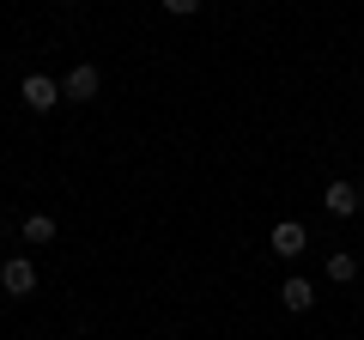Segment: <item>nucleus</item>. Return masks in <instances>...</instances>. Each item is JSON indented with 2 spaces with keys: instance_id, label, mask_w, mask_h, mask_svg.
<instances>
[{
  "instance_id": "1a4fd4ad",
  "label": "nucleus",
  "mask_w": 364,
  "mask_h": 340,
  "mask_svg": "<svg viewBox=\"0 0 364 340\" xmlns=\"http://www.w3.org/2000/svg\"><path fill=\"white\" fill-rule=\"evenodd\" d=\"M164 13H170V18H195L200 0H164Z\"/></svg>"
},
{
  "instance_id": "39448f33",
  "label": "nucleus",
  "mask_w": 364,
  "mask_h": 340,
  "mask_svg": "<svg viewBox=\"0 0 364 340\" xmlns=\"http://www.w3.org/2000/svg\"><path fill=\"white\" fill-rule=\"evenodd\" d=\"M304 243H310V237H304V225H273V255H286V262H298L304 255Z\"/></svg>"
},
{
  "instance_id": "423d86ee",
  "label": "nucleus",
  "mask_w": 364,
  "mask_h": 340,
  "mask_svg": "<svg viewBox=\"0 0 364 340\" xmlns=\"http://www.w3.org/2000/svg\"><path fill=\"white\" fill-rule=\"evenodd\" d=\"M279 304H286L291 316H304L316 304V286H310V280H286V286H279Z\"/></svg>"
},
{
  "instance_id": "f03ea898",
  "label": "nucleus",
  "mask_w": 364,
  "mask_h": 340,
  "mask_svg": "<svg viewBox=\"0 0 364 340\" xmlns=\"http://www.w3.org/2000/svg\"><path fill=\"white\" fill-rule=\"evenodd\" d=\"M18 97H25V110H37V116H43V110H55V104H67L61 85H55L49 73H31L25 85H18Z\"/></svg>"
},
{
  "instance_id": "9d476101",
  "label": "nucleus",
  "mask_w": 364,
  "mask_h": 340,
  "mask_svg": "<svg viewBox=\"0 0 364 340\" xmlns=\"http://www.w3.org/2000/svg\"><path fill=\"white\" fill-rule=\"evenodd\" d=\"M61 6H67V0H61Z\"/></svg>"
},
{
  "instance_id": "0eeeda50",
  "label": "nucleus",
  "mask_w": 364,
  "mask_h": 340,
  "mask_svg": "<svg viewBox=\"0 0 364 340\" xmlns=\"http://www.w3.org/2000/svg\"><path fill=\"white\" fill-rule=\"evenodd\" d=\"M55 231H61V225H55L49 213H31L25 219V243H55Z\"/></svg>"
},
{
  "instance_id": "7ed1b4c3",
  "label": "nucleus",
  "mask_w": 364,
  "mask_h": 340,
  "mask_svg": "<svg viewBox=\"0 0 364 340\" xmlns=\"http://www.w3.org/2000/svg\"><path fill=\"white\" fill-rule=\"evenodd\" d=\"M0 292H13V298H31V292H37V267H31L25 255H13V262L0 267Z\"/></svg>"
},
{
  "instance_id": "20e7f679",
  "label": "nucleus",
  "mask_w": 364,
  "mask_h": 340,
  "mask_svg": "<svg viewBox=\"0 0 364 340\" xmlns=\"http://www.w3.org/2000/svg\"><path fill=\"white\" fill-rule=\"evenodd\" d=\"M358 201H364V195H358V183H346V176L322 188V207L334 213V219H352V213H358Z\"/></svg>"
},
{
  "instance_id": "6e6552de",
  "label": "nucleus",
  "mask_w": 364,
  "mask_h": 340,
  "mask_svg": "<svg viewBox=\"0 0 364 340\" xmlns=\"http://www.w3.org/2000/svg\"><path fill=\"white\" fill-rule=\"evenodd\" d=\"M352 274H358V255L334 249V255H328V280H352Z\"/></svg>"
},
{
  "instance_id": "f257e3e1",
  "label": "nucleus",
  "mask_w": 364,
  "mask_h": 340,
  "mask_svg": "<svg viewBox=\"0 0 364 340\" xmlns=\"http://www.w3.org/2000/svg\"><path fill=\"white\" fill-rule=\"evenodd\" d=\"M97 92H104V73H97L91 61H85V67H73V73L61 79V97H67V104H91Z\"/></svg>"
}]
</instances>
